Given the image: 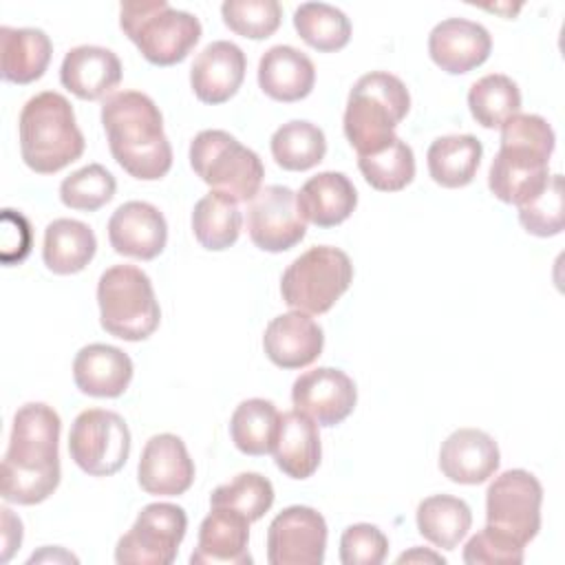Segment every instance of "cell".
I'll use <instances>...</instances> for the list:
<instances>
[{
    "mask_svg": "<svg viewBox=\"0 0 565 565\" xmlns=\"http://www.w3.org/2000/svg\"><path fill=\"white\" fill-rule=\"evenodd\" d=\"M60 415L42 402H29L13 415L2 459V499L18 505L46 501L60 486Z\"/></svg>",
    "mask_w": 565,
    "mask_h": 565,
    "instance_id": "obj_1",
    "label": "cell"
},
{
    "mask_svg": "<svg viewBox=\"0 0 565 565\" xmlns=\"http://www.w3.org/2000/svg\"><path fill=\"white\" fill-rule=\"evenodd\" d=\"M113 159L139 181H157L172 168V146L159 106L139 90H119L102 104Z\"/></svg>",
    "mask_w": 565,
    "mask_h": 565,
    "instance_id": "obj_2",
    "label": "cell"
},
{
    "mask_svg": "<svg viewBox=\"0 0 565 565\" xmlns=\"http://www.w3.org/2000/svg\"><path fill=\"white\" fill-rule=\"evenodd\" d=\"M554 143V130L541 115H512L501 126V148L490 163V192L510 205H523L539 196L550 179Z\"/></svg>",
    "mask_w": 565,
    "mask_h": 565,
    "instance_id": "obj_3",
    "label": "cell"
},
{
    "mask_svg": "<svg viewBox=\"0 0 565 565\" xmlns=\"http://www.w3.org/2000/svg\"><path fill=\"white\" fill-rule=\"evenodd\" d=\"M18 132L22 161L38 174H55L84 152L73 106L55 90H42L22 106Z\"/></svg>",
    "mask_w": 565,
    "mask_h": 565,
    "instance_id": "obj_4",
    "label": "cell"
},
{
    "mask_svg": "<svg viewBox=\"0 0 565 565\" xmlns=\"http://www.w3.org/2000/svg\"><path fill=\"white\" fill-rule=\"evenodd\" d=\"M408 108L411 95L397 75L384 71L362 75L349 93L342 121L344 135L358 157L377 152L391 143Z\"/></svg>",
    "mask_w": 565,
    "mask_h": 565,
    "instance_id": "obj_5",
    "label": "cell"
},
{
    "mask_svg": "<svg viewBox=\"0 0 565 565\" xmlns=\"http://www.w3.org/2000/svg\"><path fill=\"white\" fill-rule=\"evenodd\" d=\"M119 26L154 66L183 62L201 40L199 18L172 9L166 0L124 2L119 7Z\"/></svg>",
    "mask_w": 565,
    "mask_h": 565,
    "instance_id": "obj_6",
    "label": "cell"
},
{
    "mask_svg": "<svg viewBox=\"0 0 565 565\" xmlns=\"http://www.w3.org/2000/svg\"><path fill=\"white\" fill-rule=\"evenodd\" d=\"M102 329L119 340L150 338L161 320V309L146 271L135 265H113L97 282Z\"/></svg>",
    "mask_w": 565,
    "mask_h": 565,
    "instance_id": "obj_7",
    "label": "cell"
},
{
    "mask_svg": "<svg viewBox=\"0 0 565 565\" xmlns=\"http://www.w3.org/2000/svg\"><path fill=\"white\" fill-rule=\"evenodd\" d=\"M190 166L214 192L252 201L263 188L260 157L225 130H201L190 143Z\"/></svg>",
    "mask_w": 565,
    "mask_h": 565,
    "instance_id": "obj_8",
    "label": "cell"
},
{
    "mask_svg": "<svg viewBox=\"0 0 565 565\" xmlns=\"http://www.w3.org/2000/svg\"><path fill=\"white\" fill-rule=\"evenodd\" d=\"M351 258L331 245H318L300 254L280 278V296L287 307L309 316L327 313L351 287Z\"/></svg>",
    "mask_w": 565,
    "mask_h": 565,
    "instance_id": "obj_9",
    "label": "cell"
},
{
    "mask_svg": "<svg viewBox=\"0 0 565 565\" xmlns=\"http://www.w3.org/2000/svg\"><path fill=\"white\" fill-rule=\"evenodd\" d=\"M68 452L86 475L110 477L130 455L128 424L115 411L86 408L71 426Z\"/></svg>",
    "mask_w": 565,
    "mask_h": 565,
    "instance_id": "obj_10",
    "label": "cell"
},
{
    "mask_svg": "<svg viewBox=\"0 0 565 565\" xmlns=\"http://www.w3.org/2000/svg\"><path fill=\"white\" fill-rule=\"evenodd\" d=\"M541 503L543 488L532 472L505 470L486 492L488 525L525 547L541 530Z\"/></svg>",
    "mask_w": 565,
    "mask_h": 565,
    "instance_id": "obj_11",
    "label": "cell"
},
{
    "mask_svg": "<svg viewBox=\"0 0 565 565\" xmlns=\"http://www.w3.org/2000/svg\"><path fill=\"white\" fill-rule=\"evenodd\" d=\"M188 530V516L174 503H148L132 527L117 541L119 565H170Z\"/></svg>",
    "mask_w": 565,
    "mask_h": 565,
    "instance_id": "obj_12",
    "label": "cell"
},
{
    "mask_svg": "<svg viewBox=\"0 0 565 565\" xmlns=\"http://www.w3.org/2000/svg\"><path fill=\"white\" fill-rule=\"evenodd\" d=\"M247 234L263 252H287L307 234L296 192L287 185H265L247 201Z\"/></svg>",
    "mask_w": 565,
    "mask_h": 565,
    "instance_id": "obj_13",
    "label": "cell"
},
{
    "mask_svg": "<svg viewBox=\"0 0 565 565\" xmlns=\"http://www.w3.org/2000/svg\"><path fill=\"white\" fill-rule=\"evenodd\" d=\"M327 550V521L309 505H289L267 527L269 565H320Z\"/></svg>",
    "mask_w": 565,
    "mask_h": 565,
    "instance_id": "obj_14",
    "label": "cell"
},
{
    "mask_svg": "<svg viewBox=\"0 0 565 565\" xmlns=\"http://www.w3.org/2000/svg\"><path fill=\"white\" fill-rule=\"evenodd\" d=\"M291 402L296 411L311 417L318 426H335L353 413L358 388L344 371L318 366L296 377Z\"/></svg>",
    "mask_w": 565,
    "mask_h": 565,
    "instance_id": "obj_15",
    "label": "cell"
},
{
    "mask_svg": "<svg viewBox=\"0 0 565 565\" xmlns=\"http://www.w3.org/2000/svg\"><path fill=\"white\" fill-rule=\"evenodd\" d=\"M137 479L143 492L154 497H177L190 490L194 481V461L181 437L172 433L154 435L146 441Z\"/></svg>",
    "mask_w": 565,
    "mask_h": 565,
    "instance_id": "obj_16",
    "label": "cell"
},
{
    "mask_svg": "<svg viewBox=\"0 0 565 565\" xmlns=\"http://www.w3.org/2000/svg\"><path fill=\"white\" fill-rule=\"evenodd\" d=\"M108 241L121 256L152 260L168 243L166 216L146 201L121 203L108 221Z\"/></svg>",
    "mask_w": 565,
    "mask_h": 565,
    "instance_id": "obj_17",
    "label": "cell"
},
{
    "mask_svg": "<svg viewBox=\"0 0 565 565\" xmlns=\"http://www.w3.org/2000/svg\"><path fill=\"white\" fill-rule=\"evenodd\" d=\"M492 51V38L479 22L466 18H446L428 35L430 60L450 75L468 73L481 66Z\"/></svg>",
    "mask_w": 565,
    "mask_h": 565,
    "instance_id": "obj_18",
    "label": "cell"
},
{
    "mask_svg": "<svg viewBox=\"0 0 565 565\" xmlns=\"http://www.w3.org/2000/svg\"><path fill=\"white\" fill-rule=\"evenodd\" d=\"M247 60L241 46L227 40L207 44L192 62L190 86L203 104H225L236 95L245 79Z\"/></svg>",
    "mask_w": 565,
    "mask_h": 565,
    "instance_id": "obj_19",
    "label": "cell"
},
{
    "mask_svg": "<svg viewBox=\"0 0 565 565\" xmlns=\"http://www.w3.org/2000/svg\"><path fill=\"white\" fill-rule=\"evenodd\" d=\"M324 347L322 327L302 311L276 316L265 333L263 349L271 364L280 369H305L318 360Z\"/></svg>",
    "mask_w": 565,
    "mask_h": 565,
    "instance_id": "obj_20",
    "label": "cell"
},
{
    "mask_svg": "<svg viewBox=\"0 0 565 565\" xmlns=\"http://www.w3.org/2000/svg\"><path fill=\"white\" fill-rule=\"evenodd\" d=\"M501 463L497 441L479 428H457L439 448V470L455 483L488 481Z\"/></svg>",
    "mask_w": 565,
    "mask_h": 565,
    "instance_id": "obj_21",
    "label": "cell"
},
{
    "mask_svg": "<svg viewBox=\"0 0 565 565\" xmlns=\"http://www.w3.org/2000/svg\"><path fill=\"white\" fill-rule=\"evenodd\" d=\"M249 519L230 508H212L199 527L192 565H249Z\"/></svg>",
    "mask_w": 565,
    "mask_h": 565,
    "instance_id": "obj_22",
    "label": "cell"
},
{
    "mask_svg": "<svg viewBox=\"0 0 565 565\" xmlns=\"http://www.w3.org/2000/svg\"><path fill=\"white\" fill-rule=\"evenodd\" d=\"M60 82L79 99H102L121 82V62L110 49L82 44L64 55Z\"/></svg>",
    "mask_w": 565,
    "mask_h": 565,
    "instance_id": "obj_23",
    "label": "cell"
},
{
    "mask_svg": "<svg viewBox=\"0 0 565 565\" xmlns=\"http://www.w3.org/2000/svg\"><path fill=\"white\" fill-rule=\"evenodd\" d=\"M75 386L90 397H119L132 380V360L113 344H86L73 360Z\"/></svg>",
    "mask_w": 565,
    "mask_h": 565,
    "instance_id": "obj_24",
    "label": "cell"
},
{
    "mask_svg": "<svg viewBox=\"0 0 565 565\" xmlns=\"http://www.w3.org/2000/svg\"><path fill=\"white\" fill-rule=\"evenodd\" d=\"M316 84L313 62L298 49L278 44L263 53L258 62V86L276 102H300Z\"/></svg>",
    "mask_w": 565,
    "mask_h": 565,
    "instance_id": "obj_25",
    "label": "cell"
},
{
    "mask_svg": "<svg viewBox=\"0 0 565 565\" xmlns=\"http://www.w3.org/2000/svg\"><path fill=\"white\" fill-rule=\"evenodd\" d=\"M296 203L305 221L318 227H335L353 214L358 192L347 174L329 170L307 179L296 194Z\"/></svg>",
    "mask_w": 565,
    "mask_h": 565,
    "instance_id": "obj_26",
    "label": "cell"
},
{
    "mask_svg": "<svg viewBox=\"0 0 565 565\" xmlns=\"http://www.w3.org/2000/svg\"><path fill=\"white\" fill-rule=\"evenodd\" d=\"M276 466L291 479L311 477L322 457L318 424L300 411H287L280 415V426L274 444Z\"/></svg>",
    "mask_w": 565,
    "mask_h": 565,
    "instance_id": "obj_27",
    "label": "cell"
},
{
    "mask_svg": "<svg viewBox=\"0 0 565 565\" xmlns=\"http://www.w3.org/2000/svg\"><path fill=\"white\" fill-rule=\"evenodd\" d=\"M0 53L2 77L11 84H31L44 75L53 44L42 29L0 26Z\"/></svg>",
    "mask_w": 565,
    "mask_h": 565,
    "instance_id": "obj_28",
    "label": "cell"
},
{
    "mask_svg": "<svg viewBox=\"0 0 565 565\" xmlns=\"http://www.w3.org/2000/svg\"><path fill=\"white\" fill-rule=\"evenodd\" d=\"M97 252L95 232L75 218H55L44 230V265L60 276L82 271Z\"/></svg>",
    "mask_w": 565,
    "mask_h": 565,
    "instance_id": "obj_29",
    "label": "cell"
},
{
    "mask_svg": "<svg viewBox=\"0 0 565 565\" xmlns=\"http://www.w3.org/2000/svg\"><path fill=\"white\" fill-rule=\"evenodd\" d=\"M481 154L483 146L472 135L437 137L426 152L430 179L441 188H463L475 179Z\"/></svg>",
    "mask_w": 565,
    "mask_h": 565,
    "instance_id": "obj_30",
    "label": "cell"
},
{
    "mask_svg": "<svg viewBox=\"0 0 565 565\" xmlns=\"http://www.w3.org/2000/svg\"><path fill=\"white\" fill-rule=\"evenodd\" d=\"M472 525L470 505L452 494H433L417 505L419 534L439 550H455Z\"/></svg>",
    "mask_w": 565,
    "mask_h": 565,
    "instance_id": "obj_31",
    "label": "cell"
},
{
    "mask_svg": "<svg viewBox=\"0 0 565 565\" xmlns=\"http://www.w3.org/2000/svg\"><path fill=\"white\" fill-rule=\"evenodd\" d=\"M243 216L238 203L227 194L210 190L192 210V232L201 247L223 252L238 241Z\"/></svg>",
    "mask_w": 565,
    "mask_h": 565,
    "instance_id": "obj_32",
    "label": "cell"
},
{
    "mask_svg": "<svg viewBox=\"0 0 565 565\" xmlns=\"http://www.w3.org/2000/svg\"><path fill=\"white\" fill-rule=\"evenodd\" d=\"M280 426V413L274 402L252 397L241 402L230 419V435L234 446L249 457H260L274 450Z\"/></svg>",
    "mask_w": 565,
    "mask_h": 565,
    "instance_id": "obj_33",
    "label": "cell"
},
{
    "mask_svg": "<svg viewBox=\"0 0 565 565\" xmlns=\"http://www.w3.org/2000/svg\"><path fill=\"white\" fill-rule=\"evenodd\" d=\"M271 157L282 170L302 172L318 166L327 154L324 132L305 119L282 124L269 141Z\"/></svg>",
    "mask_w": 565,
    "mask_h": 565,
    "instance_id": "obj_34",
    "label": "cell"
},
{
    "mask_svg": "<svg viewBox=\"0 0 565 565\" xmlns=\"http://www.w3.org/2000/svg\"><path fill=\"white\" fill-rule=\"evenodd\" d=\"M468 108L483 128H501L521 110V90L516 82L503 73H490L477 79L468 90Z\"/></svg>",
    "mask_w": 565,
    "mask_h": 565,
    "instance_id": "obj_35",
    "label": "cell"
},
{
    "mask_svg": "<svg viewBox=\"0 0 565 565\" xmlns=\"http://www.w3.org/2000/svg\"><path fill=\"white\" fill-rule=\"evenodd\" d=\"M298 35L320 53H333L349 44L351 22L338 7L327 2H302L294 11Z\"/></svg>",
    "mask_w": 565,
    "mask_h": 565,
    "instance_id": "obj_36",
    "label": "cell"
},
{
    "mask_svg": "<svg viewBox=\"0 0 565 565\" xmlns=\"http://www.w3.org/2000/svg\"><path fill=\"white\" fill-rule=\"evenodd\" d=\"M358 168L371 188L380 192H399L415 177V154L404 139L393 137L391 143L377 152L358 157Z\"/></svg>",
    "mask_w": 565,
    "mask_h": 565,
    "instance_id": "obj_37",
    "label": "cell"
},
{
    "mask_svg": "<svg viewBox=\"0 0 565 565\" xmlns=\"http://www.w3.org/2000/svg\"><path fill=\"white\" fill-rule=\"evenodd\" d=\"M274 503V486L258 472H241L232 481L221 483L210 494L212 508H230L252 521H258Z\"/></svg>",
    "mask_w": 565,
    "mask_h": 565,
    "instance_id": "obj_38",
    "label": "cell"
},
{
    "mask_svg": "<svg viewBox=\"0 0 565 565\" xmlns=\"http://www.w3.org/2000/svg\"><path fill=\"white\" fill-rule=\"evenodd\" d=\"M115 177L104 166L88 163L60 183V199L71 210L95 212L115 196Z\"/></svg>",
    "mask_w": 565,
    "mask_h": 565,
    "instance_id": "obj_39",
    "label": "cell"
},
{
    "mask_svg": "<svg viewBox=\"0 0 565 565\" xmlns=\"http://www.w3.org/2000/svg\"><path fill=\"white\" fill-rule=\"evenodd\" d=\"M221 15L225 26L236 35L265 40L278 31L282 9L276 0H225Z\"/></svg>",
    "mask_w": 565,
    "mask_h": 565,
    "instance_id": "obj_40",
    "label": "cell"
},
{
    "mask_svg": "<svg viewBox=\"0 0 565 565\" xmlns=\"http://www.w3.org/2000/svg\"><path fill=\"white\" fill-rule=\"evenodd\" d=\"M519 221L527 234L547 238L563 232V177L550 174L539 196L519 205Z\"/></svg>",
    "mask_w": 565,
    "mask_h": 565,
    "instance_id": "obj_41",
    "label": "cell"
},
{
    "mask_svg": "<svg viewBox=\"0 0 565 565\" xmlns=\"http://www.w3.org/2000/svg\"><path fill=\"white\" fill-rule=\"evenodd\" d=\"M388 539L377 525L353 523L340 536L342 565H380L386 558Z\"/></svg>",
    "mask_w": 565,
    "mask_h": 565,
    "instance_id": "obj_42",
    "label": "cell"
},
{
    "mask_svg": "<svg viewBox=\"0 0 565 565\" xmlns=\"http://www.w3.org/2000/svg\"><path fill=\"white\" fill-rule=\"evenodd\" d=\"M461 558L468 565H519L523 563V545L492 525H486L481 532L470 536Z\"/></svg>",
    "mask_w": 565,
    "mask_h": 565,
    "instance_id": "obj_43",
    "label": "cell"
},
{
    "mask_svg": "<svg viewBox=\"0 0 565 565\" xmlns=\"http://www.w3.org/2000/svg\"><path fill=\"white\" fill-rule=\"evenodd\" d=\"M31 249V230L22 214L4 210L2 214V260L7 265L20 263Z\"/></svg>",
    "mask_w": 565,
    "mask_h": 565,
    "instance_id": "obj_44",
    "label": "cell"
},
{
    "mask_svg": "<svg viewBox=\"0 0 565 565\" xmlns=\"http://www.w3.org/2000/svg\"><path fill=\"white\" fill-rule=\"evenodd\" d=\"M0 512H2V554H0V561L7 563L22 543V521L9 508H2Z\"/></svg>",
    "mask_w": 565,
    "mask_h": 565,
    "instance_id": "obj_45",
    "label": "cell"
},
{
    "mask_svg": "<svg viewBox=\"0 0 565 565\" xmlns=\"http://www.w3.org/2000/svg\"><path fill=\"white\" fill-rule=\"evenodd\" d=\"M413 561H433V563H441L444 565V558L439 554H433V552H422L419 547H415L413 552H404L397 563H413Z\"/></svg>",
    "mask_w": 565,
    "mask_h": 565,
    "instance_id": "obj_46",
    "label": "cell"
}]
</instances>
